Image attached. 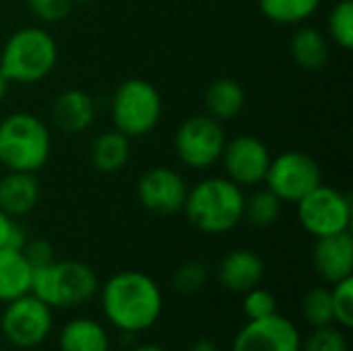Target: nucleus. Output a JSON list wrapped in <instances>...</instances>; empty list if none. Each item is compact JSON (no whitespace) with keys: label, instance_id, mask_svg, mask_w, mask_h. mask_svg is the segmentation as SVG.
Returning <instances> with one entry per match:
<instances>
[{"label":"nucleus","instance_id":"21","mask_svg":"<svg viewBox=\"0 0 353 351\" xmlns=\"http://www.w3.org/2000/svg\"><path fill=\"white\" fill-rule=\"evenodd\" d=\"M246 106V91L240 81L221 77L215 79L205 91V108L207 114L219 122H228L236 118Z\"/></svg>","mask_w":353,"mask_h":351},{"label":"nucleus","instance_id":"1","mask_svg":"<svg viewBox=\"0 0 353 351\" xmlns=\"http://www.w3.org/2000/svg\"><path fill=\"white\" fill-rule=\"evenodd\" d=\"M101 308L112 327L122 333H143L155 327L163 310V294L155 279L141 271L114 273L101 288Z\"/></svg>","mask_w":353,"mask_h":351},{"label":"nucleus","instance_id":"34","mask_svg":"<svg viewBox=\"0 0 353 351\" xmlns=\"http://www.w3.org/2000/svg\"><path fill=\"white\" fill-rule=\"evenodd\" d=\"M188 351H219V348L211 341V339H196Z\"/></svg>","mask_w":353,"mask_h":351},{"label":"nucleus","instance_id":"32","mask_svg":"<svg viewBox=\"0 0 353 351\" xmlns=\"http://www.w3.org/2000/svg\"><path fill=\"white\" fill-rule=\"evenodd\" d=\"M27 234L23 230V225L10 217L8 213H4L0 209V248H17L23 250L25 242H27Z\"/></svg>","mask_w":353,"mask_h":351},{"label":"nucleus","instance_id":"9","mask_svg":"<svg viewBox=\"0 0 353 351\" xmlns=\"http://www.w3.org/2000/svg\"><path fill=\"white\" fill-rule=\"evenodd\" d=\"M52 308L33 294H25L12 302H6L0 317V333L8 345L33 350L48 339L52 333Z\"/></svg>","mask_w":353,"mask_h":351},{"label":"nucleus","instance_id":"3","mask_svg":"<svg viewBox=\"0 0 353 351\" xmlns=\"http://www.w3.org/2000/svg\"><path fill=\"white\" fill-rule=\"evenodd\" d=\"M52 155V134L43 120L29 112H12L0 122V163L6 172L37 174Z\"/></svg>","mask_w":353,"mask_h":351},{"label":"nucleus","instance_id":"26","mask_svg":"<svg viewBox=\"0 0 353 351\" xmlns=\"http://www.w3.org/2000/svg\"><path fill=\"white\" fill-rule=\"evenodd\" d=\"M327 31L329 37L341 48L352 50L353 48V2L352 0H339L329 17H327Z\"/></svg>","mask_w":353,"mask_h":351},{"label":"nucleus","instance_id":"22","mask_svg":"<svg viewBox=\"0 0 353 351\" xmlns=\"http://www.w3.org/2000/svg\"><path fill=\"white\" fill-rule=\"evenodd\" d=\"M33 269L27 263L23 250L0 248V302H12L31 288Z\"/></svg>","mask_w":353,"mask_h":351},{"label":"nucleus","instance_id":"27","mask_svg":"<svg viewBox=\"0 0 353 351\" xmlns=\"http://www.w3.org/2000/svg\"><path fill=\"white\" fill-rule=\"evenodd\" d=\"M207 279H209V271L205 263L186 261L174 273V288L182 296H194L207 285Z\"/></svg>","mask_w":353,"mask_h":351},{"label":"nucleus","instance_id":"11","mask_svg":"<svg viewBox=\"0 0 353 351\" xmlns=\"http://www.w3.org/2000/svg\"><path fill=\"white\" fill-rule=\"evenodd\" d=\"M271 159L273 155L261 139L252 134H238L225 143L219 161H223L225 178L240 188H246L265 182Z\"/></svg>","mask_w":353,"mask_h":351},{"label":"nucleus","instance_id":"31","mask_svg":"<svg viewBox=\"0 0 353 351\" xmlns=\"http://www.w3.org/2000/svg\"><path fill=\"white\" fill-rule=\"evenodd\" d=\"M29 12L41 23H60L64 21L74 6V0H25Z\"/></svg>","mask_w":353,"mask_h":351},{"label":"nucleus","instance_id":"36","mask_svg":"<svg viewBox=\"0 0 353 351\" xmlns=\"http://www.w3.org/2000/svg\"><path fill=\"white\" fill-rule=\"evenodd\" d=\"M132 351H165L163 348H159V345H153V343H149V345H139L137 350Z\"/></svg>","mask_w":353,"mask_h":351},{"label":"nucleus","instance_id":"35","mask_svg":"<svg viewBox=\"0 0 353 351\" xmlns=\"http://www.w3.org/2000/svg\"><path fill=\"white\" fill-rule=\"evenodd\" d=\"M8 87H10V81L4 77V72L0 70V101L6 97V93H8Z\"/></svg>","mask_w":353,"mask_h":351},{"label":"nucleus","instance_id":"15","mask_svg":"<svg viewBox=\"0 0 353 351\" xmlns=\"http://www.w3.org/2000/svg\"><path fill=\"white\" fill-rule=\"evenodd\" d=\"M263 277L265 263L256 252L248 248H236L228 252L217 269L219 283L232 294H246L248 290L261 285Z\"/></svg>","mask_w":353,"mask_h":351},{"label":"nucleus","instance_id":"24","mask_svg":"<svg viewBox=\"0 0 353 351\" xmlns=\"http://www.w3.org/2000/svg\"><path fill=\"white\" fill-rule=\"evenodd\" d=\"M283 203L265 186L261 190H254L250 197H244V215L242 221L250 223L252 228L265 230L277 223L281 215Z\"/></svg>","mask_w":353,"mask_h":351},{"label":"nucleus","instance_id":"16","mask_svg":"<svg viewBox=\"0 0 353 351\" xmlns=\"http://www.w3.org/2000/svg\"><path fill=\"white\" fill-rule=\"evenodd\" d=\"M52 120L66 134L85 132L97 116V103L93 95L83 89H66L52 101Z\"/></svg>","mask_w":353,"mask_h":351},{"label":"nucleus","instance_id":"12","mask_svg":"<svg viewBox=\"0 0 353 351\" xmlns=\"http://www.w3.org/2000/svg\"><path fill=\"white\" fill-rule=\"evenodd\" d=\"M188 194L186 180L172 168L155 166L141 174L137 182L139 203L155 215L180 213Z\"/></svg>","mask_w":353,"mask_h":351},{"label":"nucleus","instance_id":"13","mask_svg":"<svg viewBox=\"0 0 353 351\" xmlns=\"http://www.w3.org/2000/svg\"><path fill=\"white\" fill-rule=\"evenodd\" d=\"M302 333L300 329L279 312L248 321L234 337L232 351H300Z\"/></svg>","mask_w":353,"mask_h":351},{"label":"nucleus","instance_id":"33","mask_svg":"<svg viewBox=\"0 0 353 351\" xmlns=\"http://www.w3.org/2000/svg\"><path fill=\"white\" fill-rule=\"evenodd\" d=\"M23 254H25L27 263L31 265V269L48 267L56 261L54 246L48 240H27L23 246Z\"/></svg>","mask_w":353,"mask_h":351},{"label":"nucleus","instance_id":"37","mask_svg":"<svg viewBox=\"0 0 353 351\" xmlns=\"http://www.w3.org/2000/svg\"><path fill=\"white\" fill-rule=\"evenodd\" d=\"M0 351H2V343H0Z\"/></svg>","mask_w":353,"mask_h":351},{"label":"nucleus","instance_id":"8","mask_svg":"<svg viewBox=\"0 0 353 351\" xmlns=\"http://www.w3.org/2000/svg\"><path fill=\"white\" fill-rule=\"evenodd\" d=\"M225 143L228 139L221 122L209 114L186 118L174 134V149L178 159L192 170H207L215 166L221 159Z\"/></svg>","mask_w":353,"mask_h":351},{"label":"nucleus","instance_id":"28","mask_svg":"<svg viewBox=\"0 0 353 351\" xmlns=\"http://www.w3.org/2000/svg\"><path fill=\"white\" fill-rule=\"evenodd\" d=\"M300 351H350V345L345 333L329 325V327L312 329V333L302 341Z\"/></svg>","mask_w":353,"mask_h":351},{"label":"nucleus","instance_id":"5","mask_svg":"<svg viewBox=\"0 0 353 351\" xmlns=\"http://www.w3.org/2000/svg\"><path fill=\"white\" fill-rule=\"evenodd\" d=\"M99 292L95 271L81 261H54L48 267L33 269L29 294L52 310L77 308L93 300Z\"/></svg>","mask_w":353,"mask_h":351},{"label":"nucleus","instance_id":"10","mask_svg":"<svg viewBox=\"0 0 353 351\" xmlns=\"http://www.w3.org/2000/svg\"><path fill=\"white\" fill-rule=\"evenodd\" d=\"M263 184L281 203L296 205L319 184H323V170L314 157L302 151H285L271 159Z\"/></svg>","mask_w":353,"mask_h":351},{"label":"nucleus","instance_id":"17","mask_svg":"<svg viewBox=\"0 0 353 351\" xmlns=\"http://www.w3.org/2000/svg\"><path fill=\"white\" fill-rule=\"evenodd\" d=\"M41 199V184L37 174L6 172L0 178V209L19 219L31 213Z\"/></svg>","mask_w":353,"mask_h":351},{"label":"nucleus","instance_id":"4","mask_svg":"<svg viewBox=\"0 0 353 351\" xmlns=\"http://www.w3.org/2000/svg\"><path fill=\"white\" fill-rule=\"evenodd\" d=\"M58 64V43L37 25L21 27L8 35L0 52V70L10 83L31 85L43 81Z\"/></svg>","mask_w":353,"mask_h":351},{"label":"nucleus","instance_id":"30","mask_svg":"<svg viewBox=\"0 0 353 351\" xmlns=\"http://www.w3.org/2000/svg\"><path fill=\"white\" fill-rule=\"evenodd\" d=\"M242 296H244L242 308H244V314H246L248 321H261V319H267V317H271V314L277 312V300H275V296L269 290L261 288V285L248 290Z\"/></svg>","mask_w":353,"mask_h":351},{"label":"nucleus","instance_id":"6","mask_svg":"<svg viewBox=\"0 0 353 351\" xmlns=\"http://www.w3.org/2000/svg\"><path fill=\"white\" fill-rule=\"evenodd\" d=\"M110 112L116 130L128 139H141L157 128L163 114V101L153 83L130 77L116 87Z\"/></svg>","mask_w":353,"mask_h":351},{"label":"nucleus","instance_id":"23","mask_svg":"<svg viewBox=\"0 0 353 351\" xmlns=\"http://www.w3.org/2000/svg\"><path fill=\"white\" fill-rule=\"evenodd\" d=\"M321 6V0H259L265 19L275 25H302Z\"/></svg>","mask_w":353,"mask_h":351},{"label":"nucleus","instance_id":"2","mask_svg":"<svg viewBox=\"0 0 353 351\" xmlns=\"http://www.w3.org/2000/svg\"><path fill=\"white\" fill-rule=\"evenodd\" d=\"M244 192L230 178L211 176L188 188L182 211L190 225L207 236L236 230L244 215Z\"/></svg>","mask_w":353,"mask_h":351},{"label":"nucleus","instance_id":"20","mask_svg":"<svg viewBox=\"0 0 353 351\" xmlns=\"http://www.w3.org/2000/svg\"><path fill=\"white\" fill-rule=\"evenodd\" d=\"M58 348L60 351H110V335L101 323L77 317L62 327Z\"/></svg>","mask_w":353,"mask_h":351},{"label":"nucleus","instance_id":"7","mask_svg":"<svg viewBox=\"0 0 353 351\" xmlns=\"http://www.w3.org/2000/svg\"><path fill=\"white\" fill-rule=\"evenodd\" d=\"M296 213L300 225L314 238L341 234L352 225V199L339 188L319 184L296 203Z\"/></svg>","mask_w":353,"mask_h":351},{"label":"nucleus","instance_id":"19","mask_svg":"<svg viewBox=\"0 0 353 351\" xmlns=\"http://www.w3.org/2000/svg\"><path fill=\"white\" fill-rule=\"evenodd\" d=\"M290 54L300 68L308 72L323 70L331 56L329 39L316 27H298L290 39Z\"/></svg>","mask_w":353,"mask_h":351},{"label":"nucleus","instance_id":"14","mask_svg":"<svg viewBox=\"0 0 353 351\" xmlns=\"http://www.w3.org/2000/svg\"><path fill=\"white\" fill-rule=\"evenodd\" d=\"M314 273L327 281L337 283L353 277V238L352 232H341L325 238H316L312 248Z\"/></svg>","mask_w":353,"mask_h":351},{"label":"nucleus","instance_id":"18","mask_svg":"<svg viewBox=\"0 0 353 351\" xmlns=\"http://www.w3.org/2000/svg\"><path fill=\"white\" fill-rule=\"evenodd\" d=\"M130 159V139L112 128L99 132L89 145V161L101 174H118Z\"/></svg>","mask_w":353,"mask_h":351},{"label":"nucleus","instance_id":"29","mask_svg":"<svg viewBox=\"0 0 353 351\" xmlns=\"http://www.w3.org/2000/svg\"><path fill=\"white\" fill-rule=\"evenodd\" d=\"M331 300H333V314L335 323L341 329L353 327V277L333 283L331 288Z\"/></svg>","mask_w":353,"mask_h":351},{"label":"nucleus","instance_id":"25","mask_svg":"<svg viewBox=\"0 0 353 351\" xmlns=\"http://www.w3.org/2000/svg\"><path fill=\"white\" fill-rule=\"evenodd\" d=\"M302 317L312 329L329 327L335 325V314H333V300H331V290L325 285L312 288L304 300H302Z\"/></svg>","mask_w":353,"mask_h":351}]
</instances>
